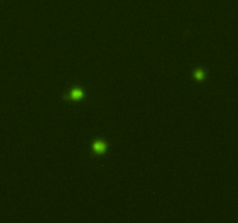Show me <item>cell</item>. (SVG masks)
Here are the masks:
<instances>
[{
  "label": "cell",
  "instance_id": "1",
  "mask_svg": "<svg viewBox=\"0 0 238 223\" xmlns=\"http://www.w3.org/2000/svg\"><path fill=\"white\" fill-rule=\"evenodd\" d=\"M105 150H106V147H105V144H103L102 142H96V143L94 144V151H95V152L102 154Z\"/></svg>",
  "mask_w": 238,
  "mask_h": 223
},
{
  "label": "cell",
  "instance_id": "2",
  "mask_svg": "<svg viewBox=\"0 0 238 223\" xmlns=\"http://www.w3.org/2000/svg\"><path fill=\"white\" fill-rule=\"evenodd\" d=\"M81 96H83V92L79 91V90H76V91H73L71 93V98L72 99H78V98H81Z\"/></svg>",
  "mask_w": 238,
  "mask_h": 223
},
{
  "label": "cell",
  "instance_id": "3",
  "mask_svg": "<svg viewBox=\"0 0 238 223\" xmlns=\"http://www.w3.org/2000/svg\"><path fill=\"white\" fill-rule=\"evenodd\" d=\"M195 77H196L198 79H202V78H203V72H202V71H198V72L195 73Z\"/></svg>",
  "mask_w": 238,
  "mask_h": 223
}]
</instances>
